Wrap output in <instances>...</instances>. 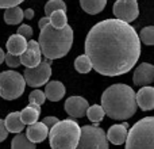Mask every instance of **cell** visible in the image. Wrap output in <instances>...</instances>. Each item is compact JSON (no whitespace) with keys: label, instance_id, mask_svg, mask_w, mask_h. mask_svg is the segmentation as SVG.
<instances>
[{"label":"cell","instance_id":"obj_1","mask_svg":"<svg viewBox=\"0 0 154 149\" xmlns=\"http://www.w3.org/2000/svg\"><path fill=\"white\" fill-rule=\"evenodd\" d=\"M85 56L103 76H120L133 69L141 56V41L131 24L119 19L96 23L85 38Z\"/></svg>","mask_w":154,"mask_h":149},{"label":"cell","instance_id":"obj_2","mask_svg":"<svg viewBox=\"0 0 154 149\" xmlns=\"http://www.w3.org/2000/svg\"><path fill=\"white\" fill-rule=\"evenodd\" d=\"M135 92L127 84H114L101 95V109L112 119H128L137 113Z\"/></svg>","mask_w":154,"mask_h":149},{"label":"cell","instance_id":"obj_3","mask_svg":"<svg viewBox=\"0 0 154 149\" xmlns=\"http://www.w3.org/2000/svg\"><path fill=\"white\" fill-rule=\"evenodd\" d=\"M73 43V30L69 24L64 29H54L50 23L41 29L39 45L41 53L49 60H56L66 56Z\"/></svg>","mask_w":154,"mask_h":149},{"label":"cell","instance_id":"obj_4","mask_svg":"<svg viewBox=\"0 0 154 149\" xmlns=\"http://www.w3.org/2000/svg\"><path fill=\"white\" fill-rule=\"evenodd\" d=\"M81 128L73 119L58 121L49 130L51 149H76L80 140Z\"/></svg>","mask_w":154,"mask_h":149},{"label":"cell","instance_id":"obj_5","mask_svg":"<svg viewBox=\"0 0 154 149\" xmlns=\"http://www.w3.org/2000/svg\"><path fill=\"white\" fill-rule=\"evenodd\" d=\"M126 149H153L154 147V118L145 117L139 119L126 137Z\"/></svg>","mask_w":154,"mask_h":149},{"label":"cell","instance_id":"obj_6","mask_svg":"<svg viewBox=\"0 0 154 149\" xmlns=\"http://www.w3.org/2000/svg\"><path fill=\"white\" fill-rule=\"evenodd\" d=\"M26 83L19 72L5 71L0 73V96L5 100H14L22 96Z\"/></svg>","mask_w":154,"mask_h":149},{"label":"cell","instance_id":"obj_7","mask_svg":"<svg viewBox=\"0 0 154 149\" xmlns=\"http://www.w3.org/2000/svg\"><path fill=\"white\" fill-rule=\"evenodd\" d=\"M76 149H108L104 130L97 126H82Z\"/></svg>","mask_w":154,"mask_h":149},{"label":"cell","instance_id":"obj_8","mask_svg":"<svg viewBox=\"0 0 154 149\" xmlns=\"http://www.w3.org/2000/svg\"><path fill=\"white\" fill-rule=\"evenodd\" d=\"M22 76H23V79H24V83L32 88L45 85L51 76V65L49 61L43 60L37 67L26 68V69H24V74H22Z\"/></svg>","mask_w":154,"mask_h":149},{"label":"cell","instance_id":"obj_9","mask_svg":"<svg viewBox=\"0 0 154 149\" xmlns=\"http://www.w3.org/2000/svg\"><path fill=\"white\" fill-rule=\"evenodd\" d=\"M138 0H116L114 4V15L126 23L135 21L139 15Z\"/></svg>","mask_w":154,"mask_h":149},{"label":"cell","instance_id":"obj_10","mask_svg":"<svg viewBox=\"0 0 154 149\" xmlns=\"http://www.w3.org/2000/svg\"><path fill=\"white\" fill-rule=\"evenodd\" d=\"M19 60H20V64L24 65L26 68H34L42 61V53H41L39 45L37 41H27V48L19 56Z\"/></svg>","mask_w":154,"mask_h":149},{"label":"cell","instance_id":"obj_11","mask_svg":"<svg viewBox=\"0 0 154 149\" xmlns=\"http://www.w3.org/2000/svg\"><path fill=\"white\" fill-rule=\"evenodd\" d=\"M65 111L72 118H82L89 106L82 96H70L65 100Z\"/></svg>","mask_w":154,"mask_h":149},{"label":"cell","instance_id":"obj_12","mask_svg":"<svg viewBox=\"0 0 154 149\" xmlns=\"http://www.w3.org/2000/svg\"><path fill=\"white\" fill-rule=\"evenodd\" d=\"M154 80V67L149 62L141 64L134 71V84L138 87H146Z\"/></svg>","mask_w":154,"mask_h":149},{"label":"cell","instance_id":"obj_13","mask_svg":"<svg viewBox=\"0 0 154 149\" xmlns=\"http://www.w3.org/2000/svg\"><path fill=\"white\" fill-rule=\"evenodd\" d=\"M137 106H139L143 111H150L154 109V88L150 85L142 87L135 94Z\"/></svg>","mask_w":154,"mask_h":149},{"label":"cell","instance_id":"obj_14","mask_svg":"<svg viewBox=\"0 0 154 149\" xmlns=\"http://www.w3.org/2000/svg\"><path fill=\"white\" fill-rule=\"evenodd\" d=\"M127 128L128 125L126 122L123 123H118V125H112L108 129V132L106 133L107 141H109L114 145H122L125 144L126 137H127Z\"/></svg>","mask_w":154,"mask_h":149},{"label":"cell","instance_id":"obj_15","mask_svg":"<svg viewBox=\"0 0 154 149\" xmlns=\"http://www.w3.org/2000/svg\"><path fill=\"white\" fill-rule=\"evenodd\" d=\"M49 134V129L43 125L42 122H35L32 125H29L26 132V137L29 141H31L32 144L37 142H42L43 140L48 137Z\"/></svg>","mask_w":154,"mask_h":149},{"label":"cell","instance_id":"obj_16","mask_svg":"<svg viewBox=\"0 0 154 149\" xmlns=\"http://www.w3.org/2000/svg\"><path fill=\"white\" fill-rule=\"evenodd\" d=\"M7 49H8V53L14 54V56H20L27 48V40L23 38L22 35L19 34H14L8 38L7 41Z\"/></svg>","mask_w":154,"mask_h":149},{"label":"cell","instance_id":"obj_17","mask_svg":"<svg viewBox=\"0 0 154 149\" xmlns=\"http://www.w3.org/2000/svg\"><path fill=\"white\" fill-rule=\"evenodd\" d=\"M45 98L51 102H58L65 95V85L61 81H50L46 84Z\"/></svg>","mask_w":154,"mask_h":149},{"label":"cell","instance_id":"obj_18","mask_svg":"<svg viewBox=\"0 0 154 149\" xmlns=\"http://www.w3.org/2000/svg\"><path fill=\"white\" fill-rule=\"evenodd\" d=\"M4 126L8 133H22V130L24 129V123L20 119V113L15 111L8 114L7 118L4 119Z\"/></svg>","mask_w":154,"mask_h":149},{"label":"cell","instance_id":"obj_19","mask_svg":"<svg viewBox=\"0 0 154 149\" xmlns=\"http://www.w3.org/2000/svg\"><path fill=\"white\" fill-rule=\"evenodd\" d=\"M19 113H20V119L24 125H32V123L38 122V118L41 114V106L29 104L26 109H23Z\"/></svg>","mask_w":154,"mask_h":149},{"label":"cell","instance_id":"obj_20","mask_svg":"<svg viewBox=\"0 0 154 149\" xmlns=\"http://www.w3.org/2000/svg\"><path fill=\"white\" fill-rule=\"evenodd\" d=\"M107 4V0H80V5L87 14L96 15L101 12Z\"/></svg>","mask_w":154,"mask_h":149},{"label":"cell","instance_id":"obj_21","mask_svg":"<svg viewBox=\"0 0 154 149\" xmlns=\"http://www.w3.org/2000/svg\"><path fill=\"white\" fill-rule=\"evenodd\" d=\"M23 21V10L20 7H10L5 8L4 12V22L7 24H11V26H15V24H19Z\"/></svg>","mask_w":154,"mask_h":149},{"label":"cell","instance_id":"obj_22","mask_svg":"<svg viewBox=\"0 0 154 149\" xmlns=\"http://www.w3.org/2000/svg\"><path fill=\"white\" fill-rule=\"evenodd\" d=\"M49 22L54 29H64L68 24L66 11H54L49 15Z\"/></svg>","mask_w":154,"mask_h":149},{"label":"cell","instance_id":"obj_23","mask_svg":"<svg viewBox=\"0 0 154 149\" xmlns=\"http://www.w3.org/2000/svg\"><path fill=\"white\" fill-rule=\"evenodd\" d=\"M11 149H35V144L27 140L26 134L18 133L11 141Z\"/></svg>","mask_w":154,"mask_h":149},{"label":"cell","instance_id":"obj_24","mask_svg":"<svg viewBox=\"0 0 154 149\" xmlns=\"http://www.w3.org/2000/svg\"><path fill=\"white\" fill-rule=\"evenodd\" d=\"M85 115L88 117V119L91 121V122H93L95 125H97L100 121H103L104 118V111L103 109H101L100 104H93V106L88 107L87 111H85Z\"/></svg>","mask_w":154,"mask_h":149},{"label":"cell","instance_id":"obj_25","mask_svg":"<svg viewBox=\"0 0 154 149\" xmlns=\"http://www.w3.org/2000/svg\"><path fill=\"white\" fill-rule=\"evenodd\" d=\"M75 68L77 72L80 73H88L92 69V64H91L89 59H88L85 54H81L75 60Z\"/></svg>","mask_w":154,"mask_h":149},{"label":"cell","instance_id":"obj_26","mask_svg":"<svg viewBox=\"0 0 154 149\" xmlns=\"http://www.w3.org/2000/svg\"><path fill=\"white\" fill-rule=\"evenodd\" d=\"M54 11H66V4L64 0H49L45 5V14L49 16Z\"/></svg>","mask_w":154,"mask_h":149},{"label":"cell","instance_id":"obj_27","mask_svg":"<svg viewBox=\"0 0 154 149\" xmlns=\"http://www.w3.org/2000/svg\"><path fill=\"white\" fill-rule=\"evenodd\" d=\"M139 41L141 42H143L145 45H154V27L153 26H147L145 27V29L141 30V33H139L138 35Z\"/></svg>","mask_w":154,"mask_h":149},{"label":"cell","instance_id":"obj_28","mask_svg":"<svg viewBox=\"0 0 154 149\" xmlns=\"http://www.w3.org/2000/svg\"><path fill=\"white\" fill-rule=\"evenodd\" d=\"M46 100L45 98V94H43V91L41 90H34L30 92L29 95V102L30 104H37V106H41V104H43Z\"/></svg>","mask_w":154,"mask_h":149},{"label":"cell","instance_id":"obj_29","mask_svg":"<svg viewBox=\"0 0 154 149\" xmlns=\"http://www.w3.org/2000/svg\"><path fill=\"white\" fill-rule=\"evenodd\" d=\"M4 61L7 62V65L10 68H18L20 65V60H19V56H14V54L7 53L4 56Z\"/></svg>","mask_w":154,"mask_h":149},{"label":"cell","instance_id":"obj_30","mask_svg":"<svg viewBox=\"0 0 154 149\" xmlns=\"http://www.w3.org/2000/svg\"><path fill=\"white\" fill-rule=\"evenodd\" d=\"M16 34L22 35V37L26 38V40H29V38L32 37V29L29 26V24H22V26H19L18 33H16Z\"/></svg>","mask_w":154,"mask_h":149},{"label":"cell","instance_id":"obj_31","mask_svg":"<svg viewBox=\"0 0 154 149\" xmlns=\"http://www.w3.org/2000/svg\"><path fill=\"white\" fill-rule=\"evenodd\" d=\"M24 0H0V8H10V7H16Z\"/></svg>","mask_w":154,"mask_h":149},{"label":"cell","instance_id":"obj_32","mask_svg":"<svg viewBox=\"0 0 154 149\" xmlns=\"http://www.w3.org/2000/svg\"><path fill=\"white\" fill-rule=\"evenodd\" d=\"M57 122H58V118H57V117H45V118H43V121H42V123L48 129H51Z\"/></svg>","mask_w":154,"mask_h":149},{"label":"cell","instance_id":"obj_33","mask_svg":"<svg viewBox=\"0 0 154 149\" xmlns=\"http://www.w3.org/2000/svg\"><path fill=\"white\" fill-rule=\"evenodd\" d=\"M7 137H8V132H7V129H5V126H4V121L0 119V142L4 141Z\"/></svg>","mask_w":154,"mask_h":149},{"label":"cell","instance_id":"obj_34","mask_svg":"<svg viewBox=\"0 0 154 149\" xmlns=\"http://www.w3.org/2000/svg\"><path fill=\"white\" fill-rule=\"evenodd\" d=\"M23 18L32 19V18H34V10H31V8H27L26 11H23Z\"/></svg>","mask_w":154,"mask_h":149},{"label":"cell","instance_id":"obj_35","mask_svg":"<svg viewBox=\"0 0 154 149\" xmlns=\"http://www.w3.org/2000/svg\"><path fill=\"white\" fill-rule=\"evenodd\" d=\"M49 23H50V22H49V16H45V18H42L39 22H38V26H39V29H43V27Z\"/></svg>","mask_w":154,"mask_h":149},{"label":"cell","instance_id":"obj_36","mask_svg":"<svg viewBox=\"0 0 154 149\" xmlns=\"http://www.w3.org/2000/svg\"><path fill=\"white\" fill-rule=\"evenodd\" d=\"M4 56H5V53L3 52V49L0 48V64H2V62L4 61Z\"/></svg>","mask_w":154,"mask_h":149}]
</instances>
